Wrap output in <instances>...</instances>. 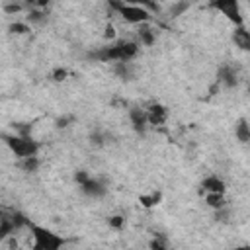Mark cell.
<instances>
[{
    "label": "cell",
    "instance_id": "cell-1",
    "mask_svg": "<svg viewBox=\"0 0 250 250\" xmlns=\"http://www.w3.org/2000/svg\"><path fill=\"white\" fill-rule=\"evenodd\" d=\"M139 53V43L135 41H117L109 43L105 47H100L96 51L88 53V59L100 61V62H117V61H133Z\"/></svg>",
    "mask_w": 250,
    "mask_h": 250
},
{
    "label": "cell",
    "instance_id": "cell-2",
    "mask_svg": "<svg viewBox=\"0 0 250 250\" xmlns=\"http://www.w3.org/2000/svg\"><path fill=\"white\" fill-rule=\"evenodd\" d=\"M2 141L6 143V146L12 150L14 156L18 158H23V156H31V154H37L41 145L31 139V135H2Z\"/></svg>",
    "mask_w": 250,
    "mask_h": 250
},
{
    "label": "cell",
    "instance_id": "cell-3",
    "mask_svg": "<svg viewBox=\"0 0 250 250\" xmlns=\"http://www.w3.org/2000/svg\"><path fill=\"white\" fill-rule=\"evenodd\" d=\"M27 229L31 230L33 236V250H59L64 244V238L53 232L51 229H45L35 223H29Z\"/></svg>",
    "mask_w": 250,
    "mask_h": 250
},
{
    "label": "cell",
    "instance_id": "cell-4",
    "mask_svg": "<svg viewBox=\"0 0 250 250\" xmlns=\"http://www.w3.org/2000/svg\"><path fill=\"white\" fill-rule=\"evenodd\" d=\"M109 8L115 10L127 23L139 25V23H148L150 21V10L143 8V6H133V4H125L121 0H109Z\"/></svg>",
    "mask_w": 250,
    "mask_h": 250
},
{
    "label": "cell",
    "instance_id": "cell-5",
    "mask_svg": "<svg viewBox=\"0 0 250 250\" xmlns=\"http://www.w3.org/2000/svg\"><path fill=\"white\" fill-rule=\"evenodd\" d=\"M209 6L219 10L229 21H232L234 25H242L244 23V18L240 14V6H238V0H209Z\"/></svg>",
    "mask_w": 250,
    "mask_h": 250
},
{
    "label": "cell",
    "instance_id": "cell-6",
    "mask_svg": "<svg viewBox=\"0 0 250 250\" xmlns=\"http://www.w3.org/2000/svg\"><path fill=\"white\" fill-rule=\"evenodd\" d=\"M78 188H80V191H82L86 197H92V199H100V197H104V195L107 193V186H105L102 180L92 178V176H90L84 184H80Z\"/></svg>",
    "mask_w": 250,
    "mask_h": 250
},
{
    "label": "cell",
    "instance_id": "cell-7",
    "mask_svg": "<svg viewBox=\"0 0 250 250\" xmlns=\"http://www.w3.org/2000/svg\"><path fill=\"white\" fill-rule=\"evenodd\" d=\"M217 80L225 88H236L238 86V72L230 64H221L219 70H217Z\"/></svg>",
    "mask_w": 250,
    "mask_h": 250
},
{
    "label": "cell",
    "instance_id": "cell-8",
    "mask_svg": "<svg viewBox=\"0 0 250 250\" xmlns=\"http://www.w3.org/2000/svg\"><path fill=\"white\" fill-rule=\"evenodd\" d=\"M146 121H148V125H162V123H166V119H168V109H166V105H162V104H150L146 109Z\"/></svg>",
    "mask_w": 250,
    "mask_h": 250
},
{
    "label": "cell",
    "instance_id": "cell-9",
    "mask_svg": "<svg viewBox=\"0 0 250 250\" xmlns=\"http://www.w3.org/2000/svg\"><path fill=\"white\" fill-rule=\"evenodd\" d=\"M129 121H131V127L135 133L143 135L148 127V121H146V111L143 107H131L129 109Z\"/></svg>",
    "mask_w": 250,
    "mask_h": 250
},
{
    "label": "cell",
    "instance_id": "cell-10",
    "mask_svg": "<svg viewBox=\"0 0 250 250\" xmlns=\"http://www.w3.org/2000/svg\"><path fill=\"white\" fill-rule=\"evenodd\" d=\"M225 189H227V186H225L223 178H219L215 174L203 178V182H201V191L203 193H225Z\"/></svg>",
    "mask_w": 250,
    "mask_h": 250
},
{
    "label": "cell",
    "instance_id": "cell-11",
    "mask_svg": "<svg viewBox=\"0 0 250 250\" xmlns=\"http://www.w3.org/2000/svg\"><path fill=\"white\" fill-rule=\"evenodd\" d=\"M232 41L238 49L242 51H248L250 49V33L246 29V25H234V33H232Z\"/></svg>",
    "mask_w": 250,
    "mask_h": 250
},
{
    "label": "cell",
    "instance_id": "cell-12",
    "mask_svg": "<svg viewBox=\"0 0 250 250\" xmlns=\"http://www.w3.org/2000/svg\"><path fill=\"white\" fill-rule=\"evenodd\" d=\"M113 72L121 80H133L135 78V66L131 61H117L113 62Z\"/></svg>",
    "mask_w": 250,
    "mask_h": 250
},
{
    "label": "cell",
    "instance_id": "cell-13",
    "mask_svg": "<svg viewBox=\"0 0 250 250\" xmlns=\"http://www.w3.org/2000/svg\"><path fill=\"white\" fill-rule=\"evenodd\" d=\"M137 39H139V43H141V45L150 47V45H154V41H156V31H154L148 23H139Z\"/></svg>",
    "mask_w": 250,
    "mask_h": 250
},
{
    "label": "cell",
    "instance_id": "cell-14",
    "mask_svg": "<svg viewBox=\"0 0 250 250\" xmlns=\"http://www.w3.org/2000/svg\"><path fill=\"white\" fill-rule=\"evenodd\" d=\"M234 135H236V139H238L242 145H248V141H250V125H248V119H246V117H240V119L236 121Z\"/></svg>",
    "mask_w": 250,
    "mask_h": 250
},
{
    "label": "cell",
    "instance_id": "cell-15",
    "mask_svg": "<svg viewBox=\"0 0 250 250\" xmlns=\"http://www.w3.org/2000/svg\"><path fill=\"white\" fill-rule=\"evenodd\" d=\"M18 166H20L25 174H33V172L39 170L41 160H39L37 154H31V156H23V158H20V164H18Z\"/></svg>",
    "mask_w": 250,
    "mask_h": 250
},
{
    "label": "cell",
    "instance_id": "cell-16",
    "mask_svg": "<svg viewBox=\"0 0 250 250\" xmlns=\"http://www.w3.org/2000/svg\"><path fill=\"white\" fill-rule=\"evenodd\" d=\"M205 203H207L211 209H221V207H227L225 193H205Z\"/></svg>",
    "mask_w": 250,
    "mask_h": 250
},
{
    "label": "cell",
    "instance_id": "cell-17",
    "mask_svg": "<svg viewBox=\"0 0 250 250\" xmlns=\"http://www.w3.org/2000/svg\"><path fill=\"white\" fill-rule=\"evenodd\" d=\"M191 6V2L189 0H178V2H174L172 6H170V10H168V14H170V18H180L184 12H188V8Z\"/></svg>",
    "mask_w": 250,
    "mask_h": 250
},
{
    "label": "cell",
    "instance_id": "cell-18",
    "mask_svg": "<svg viewBox=\"0 0 250 250\" xmlns=\"http://www.w3.org/2000/svg\"><path fill=\"white\" fill-rule=\"evenodd\" d=\"M29 31H31V27L25 21H14L8 25V33H12V35H27Z\"/></svg>",
    "mask_w": 250,
    "mask_h": 250
},
{
    "label": "cell",
    "instance_id": "cell-19",
    "mask_svg": "<svg viewBox=\"0 0 250 250\" xmlns=\"http://www.w3.org/2000/svg\"><path fill=\"white\" fill-rule=\"evenodd\" d=\"M27 21H31V23H45L47 21L45 8H31V12L27 16Z\"/></svg>",
    "mask_w": 250,
    "mask_h": 250
},
{
    "label": "cell",
    "instance_id": "cell-20",
    "mask_svg": "<svg viewBox=\"0 0 250 250\" xmlns=\"http://www.w3.org/2000/svg\"><path fill=\"white\" fill-rule=\"evenodd\" d=\"M88 139H90V145H94V146H104L105 141H107V135H105L102 129H94V131L88 135Z\"/></svg>",
    "mask_w": 250,
    "mask_h": 250
},
{
    "label": "cell",
    "instance_id": "cell-21",
    "mask_svg": "<svg viewBox=\"0 0 250 250\" xmlns=\"http://www.w3.org/2000/svg\"><path fill=\"white\" fill-rule=\"evenodd\" d=\"M160 199H162V193H160V191H152V193H148V195H141V197H139V201H141L145 207H154V205L160 203Z\"/></svg>",
    "mask_w": 250,
    "mask_h": 250
},
{
    "label": "cell",
    "instance_id": "cell-22",
    "mask_svg": "<svg viewBox=\"0 0 250 250\" xmlns=\"http://www.w3.org/2000/svg\"><path fill=\"white\" fill-rule=\"evenodd\" d=\"M121 2L133 4V6H143V8L150 10V12H158V4H156L154 0H121Z\"/></svg>",
    "mask_w": 250,
    "mask_h": 250
},
{
    "label": "cell",
    "instance_id": "cell-23",
    "mask_svg": "<svg viewBox=\"0 0 250 250\" xmlns=\"http://www.w3.org/2000/svg\"><path fill=\"white\" fill-rule=\"evenodd\" d=\"M107 225L115 230H121L125 227V217L123 215H111V217H107Z\"/></svg>",
    "mask_w": 250,
    "mask_h": 250
},
{
    "label": "cell",
    "instance_id": "cell-24",
    "mask_svg": "<svg viewBox=\"0 0 250 250\" xmlns=\"http://www.w3.org/2000/svg\"><path fill=\"white\" fill-rule=\"evenodd\" d=\"M148 246L154 248V250H166V248H168V240H166L162 234H154V238L150 240Z\"/></svg>",
    "mask_w": 250,
    "mask_h": 250
},
{
    "label": "cell",
    "instance_id": "cell-25",
    "mask_svg": "<svg viewBox=\"0 0 250 250\" xmlns=\"http://www.w3.org/2000/svg\"><path fill=\"white\" fill-rule=\"evenodd\" d=\"M2 8H4V12H6V14H18V12H21V10H23V6H21L20 2H16V0L6 2Z\"/></svg>",
    "mask_w": 250,
    "mask_h": 250
},
{
    "label": "cell",
    "instance_id": "cell-26",
    "mask_svg": "<svg viewBox=\"0 0 250 250\" xmlns=\"http://www.w3.org/2000/svg\"><path fill=\"white\" fill-rule=\"evenodd\" d=\"M12 127L18 135H31V125L29 123H12Z\"/></svg>",
    "mask_w": 250,
    "mask_h": 250
},
{
    "label": "cell",
    "instance_id": "cell-27",
    "mask_svg": "<svg viewBox=\"0 0 250 250\" xmlns=\"http://www.w3.org/2000/svg\"><path fill=\"white\" fill-rule=\"evenodd\" d=\"M66 76H68V72H66L64 68H55V70L51 72V78H53L55 82H62Z\"/></svg>",
    "mask_w": 250,
    "mask_h": 250
},
{
    "label": "cell",
    "instance_id": "cell-28",
    "mask_svg": "<svg viewBox=\"0 0 250 250\" xmlns=\"http://www.w3.org/2000/svg\"><path fill=\"white\" fill-rule=\"evenodd\" d=\"M88 178H90V174H88L86 170H76V172H74V182H76L78 186H80V184H84Z\"/></svg>",
    "mask_w": 250,
    "mask_h": 250
},
{
    "label": "cell",
    "instance_id": "cell-29",
    "mask_svg": "<svg viewBox=\"0 0 250 250\" xmlns=\"http://www.w3.org/2000/svg\"><path fill=\"white\" fill-rule=\"evenodd\" d=\"M104 39H115V27L111 25V23H107L105 27H104Z\"/></svg>",
    "mask_w": 250,
    "mask_h": 250
},
{
    "label": "cell",
    "instance_id": "cell-30",
    "mask_svg": "<svg viewBox=\"0 0 250 250\" xmlns=\"http://www.w3.org/2000/svg\"><path fill=\"white\" fill-rule=\"evenodd\" d=\"M68 121H72V117H61V119H57V127L62 129V127H66Z\"/></svg>",
    "mask_w": 250,
    "mask_h": 250
},
{
    "label": "cell",
    "instance_id": "cell-31",
    "mask_svg": "<svg viewBox=\"0 0 250 250\" xmlns=\"http://www.w3.org/2000/svg\"><path fill=\"white\" fill-rule=\"evenodd\" d=\"M23 2H25V4H29V6H33V4L37 2V0H23Z\"/></svg>",
    "mask_w": 250,
    "mask_h": 250
}]
</instances>
